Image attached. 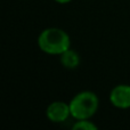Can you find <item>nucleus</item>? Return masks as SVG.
<instances>
[{"label": "nucleus", "mask_w": 130, "mask_h": 130, "mask_svg": "<svg viewBox=\"0 0 130 130\" xmlns=\"http://www.w3.org/2000/svg\"><path fill=\"white\" fill-rule=\"evenodd\" d=\"M38 46L40 50L48 55H61L71 48V39L69 34L58 27H47L42 30L38 37Z\"/></svg>", "instance_id": "obj_1"}, {"label": "nucleus", "mask_w": 130, "mask_h": 130, "mask_svg": "<svg viewBox=\"0 0 130 130\" xmlns=\"http://www.w3.org/2000/svg\"><path fill=\"white\" fill-rule=\"evenodd\" d=\"M69 104L71 117L75 120H83L94 117L98 110L99 101L95 92L85 90L78 92Z\"/></svg>", "instance_id": "obj_2"}, {"label": "nucleus", "mask_w": 130, "mask_h": 130, "mask_svg": "<svg viewBox=\"0 0 130 130\" xmlns=\"http://www.w3.org/2000/svg\"><path fill=\"white\" fill-rule=\"evenodd\" d=\"M46 115L49 119V121L55 122V123H61V122L66 121L71 117L70 104L61 101L53 102L48 105L46 110Z\"/></svg>", "instance_id": "obj_3"}, {"label": "nucleus", "mask_w": 130, "mask_h": 130, "mask_svg": "<svg viewBox=\"0 0 130 130\" xmlns=\"http://www.w3.org/2000/svg\"><path fill=\"white\" fill-rule=\"evenodd\" d=\"M110 102L113 106L121 110L130 108V86L118 85L111 90Z\"/></svg>", "instance_id": "obj_4"}, {"label": "nucleus", "mask_w": 130, "mask_h": 130, "mask_svg": "<svg viewBox=\"0 0 130 130\" xmlns=\"http://www.w3.org/2000/svg\"><path fill=\"white\" fill-rule=\"evenodd\" d=\"M59 61H61V64L65 69L73 70L76 69L80 64V56L75 50L70 48V49L65 50L63 54L59 55Z\"/></svg>", "instance_id": "obj_5"}, {"label": "nucleus", "mask_w": 130, "mask_h": 130, "mask_svg": "<svg viewBox=\"0 0 130 130\" xmlns=\"http://www.w3.org/2000/svg\"><path fill=\"white\" fill-rule=\"evenodd\" d=\"M73 130H96L97 126L94 124L89 119L83 120H76L75 123L72 126Z\"/></svg>", "instance_id": "obj_6"}, {"label": "nucleus", "mask_w": 130, "mask_h": 130, "mask_svg": "<svg viewBox=\"0 0 130 130\" xmlns=\"http://www.w3.org/2000/svg\"><path fill=\"white\" fill-rule=\"evenodd\" d=\"M54 1L58 2V4H62V5H64V4H69V2H71L72 0H54Z\"/></svg>", "instance_id": "obj_7"}]
</instances>
